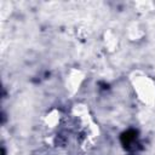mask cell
I'll use <instances>...</instances> for the list:
<instances>
[{"instance_id": "cell-1", "label": "cell", "mask_w": 155, "mask_h": 155, "mask_svg": "<svg viewBox=\"0 0 155 155\" xmlns=\"http://www.w3.org/2000/svg\"><path fill=\"white\" fill-rule=\"evenodd\" d=\"M134 91H137L139 98L144 103H150L155 97V85L147 76H140L134 80Z\"/></svg>"}]
</instances>
